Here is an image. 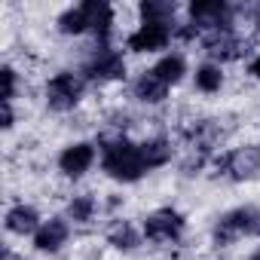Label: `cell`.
<instances>
[{
	"instance_id": "obj_22",
	"label": "cell",
	"mask_w": 260,
	"mask_h": 260,
	"mask_svg": "<svg viewBox=\"0 0 260 260\" xmlns=\"http://www.w3.org/2000/svg\"><path fill=\"white\" fill-rule=\"evenodd\" d=\"M4 104V116H0V125H4V132H13L16 128V107L10 101H0Z\"/></svg>"
},
{
	"instance_id": "obj_11",
	"label": "cell",
	"mask_w": 260,
	"mask_h": 260,
	"mask_svg": "<svg viewBox=\"0 0 260 260\" xmlns=\"http://www.w3.org/2000/svg\"><path fill=\"white\" fill-rule=\"evenodd\" d=\"M71 233H74V223L64 217V214H52L40 223V230L34 233V251L37 254H58L68 242H71Z\"/></svg>"
},
{
	"instance_id": "obj_8",
	"label": "cell",
	"mask_w": 260,
	"mask_h": 260,
	"mask_svg": "<svg viewBox=\"0 0 260 260\" xmlns=\"http://www.w3.org/2000/svg\"><path fill=\"white\" fill-rule=\"evenodd\" d=\"M98 159H101V153H98V144L95 141H71V144H64L58 150L55 166H58V172L68 181H80V178H86L92 172V166Z\"/></svg>"
},
{
	"instance_id": "obj_2",
	"label": "cell",
	"mask_w": 260,
	"mask_h": 260,
	"mask_svg": "<svg viewBox=\"0 0 260 260\" xmlns=\"http://www.w3.org/2000/svg\"><path fill=\"white\" fill-rule=\"evenodd\" d=\"M260 236V208L257 205H236L223 211L214 226H211V245L214 248H230L242 239Z\"/></svg>"
},
{
	"instance_id": "obj_17",
	"label": "cell",
	"mask_w": 260,
	"mask_h": 260,
	"mask_svg": "<svg viewBox=\"0 0 260 260\" xmlns=\"http://www.w3.org/2000/svg\"><path fill=\"white\" fill-rule=\"evenodd\" d=\"M150 71L172 89V86H178V83L187 77V58H184V52L169 49V52H162V55L156 58V64H153Z\"/></svg>"
},
{
	"instance_id": "obj_10",
	"label": "cell",
	"mask_w": 260,
	"mask_h": 260,
	"mask_svg": "<svg viewBox=\"0 0 260 260\" xmlns=\"http://www.w3.org/2000/svg\"><path fill=\"white\" fill-rule=\"evenodd\" d=\"M178 28V25H175ZM175 28L172 25H159V22H138V28L125 37V49L138 52V55H153L172 46L175 40Z\"/></svg>"
},
{
	"instance_id": "obj_5",
	"label": "cell",
	"mask_w": 260,
	"mask_h": 260,
	"mask_svg": "<svg viewBox=\"0 0 260 260\" xmlns=\"http://www.w3.org/2000/svg\"><path fill=\"white\" fill-rule=\"evenodd\" d=\"M141 230H144V239L150 245L172 248V245H181L184 242V236H187V217L178 208L162 205V208H153L150 214H144Z\"/></svg>"
},
{
	"instance_id": "obj_21",
	"label": "cell",
	"mask_w": 260,
	"mask_h": 260,
	"mask_svg": "<svg viewBox=\"0 0 260 260\" xmlns=\"http://www.w3.org/2000/svg\"><path fill=\"white\" fill-rule=\"evenodd\" d=\"M0 77H4V98H0V101L16 104V98H19V71L7 61L4 68H0Z\"/></svg>"
},
{
	"instance_id": "obj_19",
	"label": "cell",
	"mask_w": 260,
	"mask_h": 260,
	"mask_svg": "<svg viewBox=\"0 0 260 260\" xmlns=\"http://www.w3.org/2000/svg\"><path fill=\"white\" fill-rule=\"evenodd\" d=\"M55 28H58V34H64V37H83V34H92V28H89V16H86V7H83V4L68 7V10L55 19Z\"/></svg>"
},
{
	"instance_id": "obj_18",
	"label": "cell",
	"mask_w": 260,
	"mask_h": 260,
	"mask_svg": "<svg viewBox=\"0 0 260 260\" xmlns=\"http://www.w3.org/2000/svg\"><path fill=\"white\" fill-rule=\"evenodd\" d=\"M223 80H226L223 64L199 61V64L193 68V86H196V92H202V95H217V92L223 89Z\"/></svg>"
},
{
	"instance_id": "obj_26",
	"label": "cell",
	"mask_w": 260,
	"mask_h": 260,
	"mask_svg": "<svg viewBox=\"0 0 260 260\" xmlns=\"http://www.w3.org/2000/svg\"><path fill=\"white\" fill-rule=\"evenodd\" d=\"M248 260H260V245H257V248H254V251L248 254Z\"/></svg>"
},
{
	"instance_id": "obj_7",
	"label": "cell",
	"mask_w": 260,
	"mask_h": 260,
	"mask_svg": "<svg viewBox=\"0 0 260 260\" xmlns=\"http://www.w3.org/2000/svg\"><path fill=\"white\" fill-rule=\"evenodd\" d=\"M199 49L205 55V61H214V64H226V61H236L248 52V43L245 37L236 31V28H217V31H208L202 34L199 40Z\"/></svg>"
},
{
	"instance_id": "obj_3",
	"label": "cell",
	"mask_w": 260,
	"mask_h": 260,
	"mask_svg": "<svg viewBox=\"0 0 260 260\" xmlns=\"http://www.w3.org/2000/svg\"><path fill=\"white\" fill-rule=\"evenodd\" d=\"M86 77L80 71H55L43 83V104L52 113H71L86 98Z\"/></svg>"
},
{
	"instance_id": "obj_15",
	"label": "cell",
	"mask_w": 260,
	"mask_h": 260,
	"mask_svg": "<svg viewBox=\"0 0 260 260\" xmlns=\"http://www.w3.org/2000/svg\"><path fill=\"white\" fill-rule=\"evenodd\" d=\"M98 211H101V202H98L95 193H74V196L68 199V205H64V217H68L74 226H89V223H95Z\"/></svg>"
},
{
	"instance_id": "obj_4",
	"label": "cell",
	"mask_w": 260,
	"mask_h": 260,
	"mask_svg": "<svg viewBox=\"0 0 260 260\" xmlns=\"http://www.w3.org/2000/svg\"><path fill=\"white\" fill-rule=\"evenodd\" d=\"M211 169L233 184L257 181L260 178V144H239V147L220 150L211 159Z\"/></svg>"
},
{
	"instance_id": "obj_6",
	"label": "cell",
	"mask_w": 260,
	"mask_h": 260,
	"mask_svg": "<svg viewBox=\"0 0 260 260\" xmlns=\"http://www.w3.org/2000/svg\"><path fill=\"white\" fill-rule=\"evenodd\" d=\"M80 74L86 77V83H119L128 77V64H125V55L119 49H113L110 43H95V49L89 52V58L83 61Z\"/></svg>"
},
{
	"instance_id": "obj_25",
	"label": "cell",
	"mask_w": 260,
	"mask_h": 260,
	"mask_svg": "<svg viewBox=\"0 0 260 260\" xmlns=\"http://www.w3.org/2000/svg\"><path fill=\"white\" fill-rule=\"evenodd\" d=\"M254 34H257V40H260V7H257V13H254Z\"/></svg>"
},
{
	"instance_id": "obj_12",
	"label": "cell",
	"mask_w": 260,
	"mask_h": 260,
	"mask_svg": "<svg viewBox=\"0 0 260 260\" xmlns=\"http://www.w3.org/2000/svg\"><path fill=\"white\" fill-rule=\"evenodd\" d=\"M104 242H107L113 251L132 254V251H138L147 239H144V230H141L138 223H132L128 217H113V220L104 226Z\"/></svg>"
},
{
	"instance_id": "obj_16",
	"label": "cell",
	"mask_w": 260,
	"mask_h": 260,
	"mask_svg": "<svg viewBox=\"0 0 260 260\" xmlns=\"http://www.w3.org/2000/svg\"><path fill=\"white\" fill-rule=\"evenodd\" d=\"M138 144H141V156L147 162V172L162 169V166H169L175 159V141L169 135H150V138H144Z\"/></svg>"
},
{
	"instance_id": "obj_1",
	"label": "cell",
	"mask_w": 260,
	"mask_h": 260,
	"mask_svg": "<svg viewBox=\"0 0 260 260\" xmlns=\"http://www.w3.org/2000/svg\"><path fill=\"white\" fill-rule=\"evenodd\" d=\"M98 153H101V172L116 181V184H138L147 175V162L141 156V144L132 141L128 135H116V132H104L98 135Z\"/></svg>"
},
{
	"instance_id": "obj_24",
	"label": "cell",
	"mask_w": 260,
	"mask_h": 260,
	"mask_svg": "<svg viewBox=\"0 0 260 260\" xmlns=\"http://www.w3.org/2000/svg\"><path fill=\"white\" fill-rule=\"evenodd\" d=\"M4 260H25L22 254H16L13 248H4Z\"/></svg>"
},
{
	"instance_id": "obj_23",
	"label": "cell",
	"mask_w": 260,
	"mask_h": 260,
	"mask_svg": "<svg viewBox=\"0 0 260 260\" xmlns=\"http://www.w3.org/2000/svg\"><path fill=\"white\" fill-rule=\"evenodd\" d=\"M248 77L260 83V52H257V55H251V61H248Z\"/></svg>"
},
{
	"instance_id": "obj_9",
	"label": "cell",
	"mask_w": 260,
	"mask_h": 260,
	"mask_svg": "<svg viewBox=\"0 0 260 260\" xmlns=\"http://www.w3.org/2000/svg\"><path fill=\"white\" fill-rule=\"evenodd\" d=\"M187 22L196 25L202 34L217 31V28H236V10L226 4V0H193L187 7Z\"/></svg>"
},
{
	"instance_id": "obj_13",
	"label": "cell",
	"mask_w": 260,
	"mask_h": 260,
	"mask_svg": "<svg viewBox=\"0 0 260 260\" xmlns=\"http://www.w3.org/2000/svg\"><path fill=\"white\" fill-rule=\"evenodd\" d=\"M46 217H40V211L31 205V202H16V205H10L7 208V214H4V226H7V233L10 236H31L34 239V233L40 230V223H43Z\"/></svg>"
},
{
	"instance_id": "obj_14",
	"label": "cell",
	"mask_w": 260,
	"mask_h": 260,
	"mask_svg": "<svg viewBox=\"0 0 260 260\" xmlns=\"http://www.w3.org/2000/svg\"><path fill=\"white\" fill-rule=\"evenodd\" d=\"M169 86L153 74V71H141L135 80H132V98L138 101V104H144V107H159V104H166L169 101Z\"/></svg>"
},
{
	"instance_id": "obj_20",
	"label": "cell",
	"mask_w": 260,
	"mask_h": 260,
	"mask_svg": "<svg viewBox=\"0 0 260 260\" xmlns=\"http://www.w3.org/2000/svg\"><path fill=\"white\" fill-rule=\"evenodd\" d=\"M141 22H159V25H178V4L172 0H144L138 7Z\"/></svg>"
}]
</instances>
